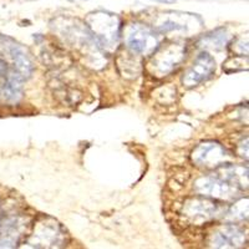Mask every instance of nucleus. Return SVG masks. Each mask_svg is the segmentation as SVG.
Returning <instances> with one entry per match:
<instances>
[{"mask_svg": "<svg viewBox=\"0 0 249 249\" xmlns=\"http://www.w3.org/2000/svg\"><path fill=\"white\" fill-rule=\"evenodd\" d=\"M155 1H161V3H173L175 0H155Z\"/></svg>", "mask_w": 249, "mask_h": 249, "instance_id": "18", "label": "nucleus"}, {"mask_svg": "<svg viewBox=\"0 0 249 249\" xmlns=\"http://www.w3.org/2000/svg\"><path fill=\"white\" fill-rule=\"evenodd\" d=\"M191 159L197 167L214 170L230 163L233 157L221 143L215 141H204L196 146Z\"/></svg>", "mask_w": 249, "mask_h": 249, "instance_id": "8", "label": "nucleus"}, {"mask_svg": "<svg viewBox=\"0 0 249 249\" xmlns=\"http://www.w3.org/2000/svg\"><path fill=\"white\" fill-rule=\"evenodd\" d=\"M0 44L12 59L13 71L10 74L15 75L21 81L28 80L34 72V62L28 49L6 36H0Z\"/></svg>", "mask_w": 249, "mask_h": 249, "instance_id": "10", "label": "nucleus"}, {"mask_svg": "<svg viewBox=\"0 0 249 249\" xmlns=\"http://www.w3.org/2000/svg\"><path fill=\"white\" fill-rule=\"evenodd\" d=\"M187 45L181 41H173L160 45L151 54L147 71L153 77L163 79L176 71L186 60Z\"/></svg>", "mask_w": 249, "mask_h": 249, "instance_id": "3", "label": "nucleus"}, {"mask_svg": "<svg viewBox=\"0 0 249 249\" xmlns=\"http://www.w3.org/2000/svg\"><path fill=\"white\" fill-rule=\"evenodd\" d=\"M68 234L64 227L54 218L41 217L34 224V230L26 239V244L33 248H60L66 246Z\"/></svg>", "mask_w": 249, "mask_h": 249, "instance_id": "4", "label": "nucleus"}, {"mask_svg": "<svg viewBox=\"0 0 249 249\" xmlns=\"http://www.w3.org/2000/svg\"><path fill=\"white\" fill-rule=\"evenodd\" d=\"M224 212L226 210L215 199L207 198L203 196L192 197L184 201L181 210L184 221L195 226L210 223L218 217H223Z\"/></svg>", "mask_w": 249, "mask_h": 249, "instance_id": "5", "label": "nucleus"}, {"mask_svg": "<svg viewBox=\"0 0 249 249\" xmlns=\"http://www.w3.org/2000/svg\"><path fill=\"white\" fill-rule=\"evenodd\" d=\"M224 217L230 223H235V222L247 219V217H248V198L235 202L232 208L224 212L223 218Z\"/></svg>", "mask_w": 249, "mask_h": 249, "instance_id": "15", "label": "nucleus"}, {"mask_svg": "<svg viewBox=\"0 0 249 249\" xmlns=\"http://www.w3.org/2000/svg\"><path fill=\"white\" fill-rule=\"evenodd\" d=\"M159 33L150 25L133 23L124 30V41L133 55L150 56L160 46Z\"/></svg>", "mask_w": 249, "mask_h": 249, "instance_id": "7", "label": "nucleus"}, {"mask_svg": "<svg viewBox=\"0 0 249 249\" xmlns=\"http://www.w3.org/2000/svg\"><path fill=\"white\" fill-rule=\"evenodd\" d=\"M195 191L198 196L215 201H230L237 198L239 188L230 182L224 181L221 177L204 176L195 181Z\"/></svg>", "mask_w": 249, "mask_h": 249, "instance_id": "9", "label": "nucleus"}, {"mask_svg": "<svg viewBox=\"0 0 249 249\" xmlns=\"http://www.w3.org/2000/svg\"><path fill=\"white\" fill-rule=\"evenodd\" d=\"M8 64H6L4 60L0 59V76H5L6 74H8Z\"/></svg>", "mask_w": 249, "mask_h": 249, "instance_id": "17", "label": "nucleus"}, {"mask_svg": "<svg viewBox=\"0 0 249 249\" xmlns=\"http://www.w3.org/2000/svg\"><path fill=\"white\" fill-rule=\"evenodd\" d=\"M237 153L242 159L248 160V137H246V140L243 139L237 144Z\"/></svg>", "mask_w": 249, "mask_h": 249, "instance_id": "16", "label": "nucleus"}, {"mask_svg": "<svg viewBox=\"0 0 249 249\" xmlns=\"http://www.w3.org/2000/svg\"><path fill=\"white\" fill-rule=\"evenodd\" d=\"M246 243V231L233 223L215 227L207 239V244L212 248H242Z\"/></svg>", "mask_w": 249, "mask_h": 249, "instance_id": "11", "label": "nucleus"}, {"mask_svg": "<svg viewBox=\"0 0 249 249\" xmlns=\"http://www.w3.org/2000/svg\"><path fill=\"white\" fill-rule=\"evenodd\" d=\"M85 24L105 54L116 50L122 29L121 20L116 14L105 10L92 12L86 17Z\"/></svg>", "mask_w": 249, "mask_h": 249, "instance_id": "2", "label": "nucleus"}, {"mask_svg": "<svg viewBox=\"0 0 249 249\" xmlns=\"http://www.w3.org/2000/svg\"><path fill=\"white\" fill-rule=\"evenodd\" d=\"M218 177L224 181L230 182L239 190H244L248 187V168L239 164L227 163L218 167Z\"/></svg>", "mask_w": 249, "mask_h": 249, "instance_id": "13", "label": "nucleus"}, {"mask_svg": "<svg viewBox=\"0 0 249 249\" xmlns=\"http://www.w3.org/2000/svg\"><path fill=\"white\" fill-rule=\"evenodd\" d=\"M203 26L201 18L196 14L182 12H164L156 18L152 28L159 34H172L182 33L190 35L192 31H197Z\"/></svg>", "mask_w": 249, "mask_h": 249, "instance_id": "6", "label": "nucleus"}, {"mask_svg": "<svg viewBox=\"0 0 249 249\" xmlns=\"http://www.w3.org/2000/svg\"><path fill=\"white\" fill-rule=\"evenodd\" d=\"M215 72V60L207 51H202L197 55L192 65L187 69L182 77V84L184 88L193 89L206 82L214 75Z\"/></svg>", "mask_w": 249, "mask_h": 249, "instance_id": "12", "label": "nucleus"}, {"mask_svg": "<svg viewBox=\"0 0 249 249\" xmlns=\"http://www.w3.org/2000/svg\"><path fill=\"white\" fill-rule=\"evenodd\" d=\"M228 44V35L226 29H217V30L208 33L201 40V45L211 50H222Z\"/></svg>", "mask_w": 249, "mask_h": 249, "instance_id": "14", "label": "nucleus"}, {"mask_svg": "<svg viewBox=\"0 0 249 249\" xmlns=\"http://www.w3.org/2000/svg\"><path fill=\"white\" fill-rule=\"evenodd\" d=\"M61 20L62 23H59L57 20L55 21L56 23L55 30L71 48L79 51L82 56H86L88 61L91 60L92 61L91 65L95 68L96 61L105 56V53L96 43V40L92 36L86 24L81 23L79 19L74 20L61 18Z\"/></svg>", "mask_w": 249, "mask_h": 249, "instance_id": "1", "label": "nucleus"}, {"mask_svg": "<svg viewBox=\"0 0 249 249\" xmlns=\"http://www.w3.org/2000/svg\"><path fill=\"white\" fill-rule=\"evenodd\" d=\"M72 3H80V1H89V0H70Z\"/></svg>", "mask_w": 249, "mask_h": 249, "instance_id": "19", "label": "nucleus"}]
</instances>
